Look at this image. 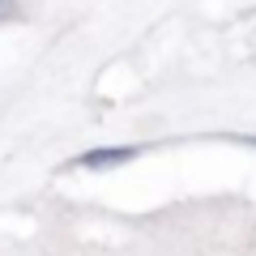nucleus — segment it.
Masks as SVG:
<instances>
[{
    "label": "nucleus",
    "mask_w": 256,
    "mask_h": 256,
    "mask_svg": "<svg viewBox=\"0 0 256 256\" xmlns=\"http://www.w3.org/2000/svg\"><path fill=\"white\" fill-rule=\"evenodd\" d=\"M141 150L137 146H120V150H90V154L77 158V166H116V162H128V158H137Z\"/></svg>",
    "instance_id": "1"
},
{
    "label": "nucleus",
    "mask_w": 256,
    "mask_h": 256,
    "mask_svg": "<svg viewBox=\"0 0 256 256\" xmlns=\"http://www.w3.org/2000/svg\"><path fill=\"white\" fill-rule=\"evenodd\" d=\"M4 13H9V9H4V4H0V18H4Z\"/></svg>",
    "instance_id": "2"
}]
</instances>
